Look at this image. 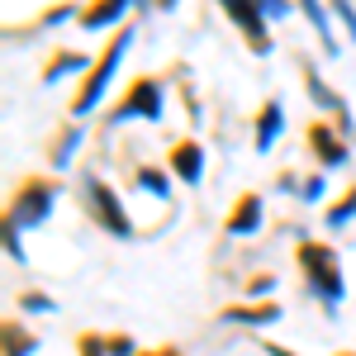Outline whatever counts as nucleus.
<instances>
[{
    "mask_svg": "<svg viewBox=\"0 0 356 356\" xmlns=\"http://www.w3.org/2000/svg\"><path fill=\"white\" fill-rule=\"evenodd\" d=\"M295 261H300V271H304L309 295L323 304L328 314H337V304L347 300V280H342V266H337V252L323 238H304L295 247Z\"/></svg>",
    "mask_w": 356,
    "mask_h": 356,
    "instance_id": "nucleus-1",
    "label": "nucleus"
},
{
    "mask_svg": "<svg viewBox=\"0 0 356 356\" xmlns=\"http://www.w3.org/2000/svg\"><path fill=\"white\" fill-rule=\"evenodd\" d=\"M57 195H62V186L53 176H24L5 204V233H29V228L48 223L57 209Z\"/></svg>",
    "mask_w": 356,
    "mask_h": 356,
    "instance_id": "nucleus-2",
    "label": "nucleus"
},
{
    "mask_svg": "<svg viewBox=\"0 0 356 356\" xmlns=\"http://www.w3.org/2000/svg\"><path fill=\"white\" fill-rule=\"evenodd\" d=\"M129 43H134V24H124L119 33H114L110 43H105V53H100V62L90 67V76L81 81V90L72 95V119H86V114L95 110L100 100H105V90H110L114 72H119V62H124V53H129Z\"/></svg>",
    "mask_w": 356,
    "mask_h": 356,
    "instance_id": "nucleus-3",
    "label": "nucleus"
},
{
    "mask_svg": "<svg viewBox=\"0 0 356 356\" xmlns=\"http://www.w3.org/2000/svg\"><path fill=\"white\" fill-rule=\"evenodd\" d=\"M81 204H86V214L95 219V228H105L110 238H119V243L134 238V219H129L124 200H119V195L110 191V181H100L95 171L81 176Z\"/></svg>",
    "mask_w": 356,
    "mask_h": 356,
    "instance_id": "nucleus-4",
    "label": "nucleus"
},
{
    "mask_svg": "<svg viewBox=\"0 0 356 356\" xmlns=\"http://www.w3.org/2000/svg\"><path fill=\"white\" fill-rule=\"evenodd\" d=\"M166 114V90H162V76H134L124 86V95L110 105V129L129 124V119H143V124H157Z\"/></svg>",
    "mask_w": 356,
    "mask_h": 356,
    "instance_id": "nucleus-5",
    "label": "nucleus"
},
{
    "mask_svg": "<svg viewBox=\"0 0 356 356\" xmlns=\"http://www.w3.org/2000/svg\"><path fill=\"white\" fill-rule=\"evenodd\" d=\"M309 147H314V157H318V171H337V166L352 162L347 138L337 134V124H328V119H314V124H309Z\"/></svg>",
    "mask_w": 356,
    "mask_h": 356,
    "instance_id": "nucleus-6",
    "label": "nucleus"
},
{
    "mask_svg": "<svg viewBox=\"0 0 356 356\" xmlns=\"http://www.w3.org/2000/svg\"><path fill=\"white\" fill-rule=\"evenodd\" d=\"M223 15L238 24V33L247 38V48L257 57L271 53V29H266V19H261V5H243V0H223Z\"/></svg>",
    "mask_w": 356,
    "mask_h": 356,
    "instance_id": "nucleus-7",
    "label": "nucleus"
},
{
    "mask_svg": "<svg viewBox=\"0 0 356 356\" xmlns=\"http://www.w3.org/2000/svg\"><path fill=\"white\" fill-rule=\"evenodd\" d=\"M166 171H171L176 181H186V186H200V181H204V147H200L195 138L171 143V152H166Z\"/></svg>",
    "mask_w": 356,
    "mask_h": 356,
    "instance_id": "nucleus-8",
    "label": "nucleus"
},
{
    "mask_svg": "<svg viewBox=\"0 0 356 356\" xmlns=\"http://www.w3.org/2000/svg\"><path fill=\"white\" fill-rule=\"evenodd\" d=\"M261 219H266V204H261V195H238V204L228 209V219H223V233L228 238H252V233H261Z\"/></svg>",
    "mask_w": 356,
    "mask_h": 356,
    "instance_id": "nucleus-9",
    "label": "nucleus"
},
{
    "mask_svg": "<svg viewBox=\"0 0 356 356\" xmlns=\"http://www.w3.org/2000/svg\"><path fill=\"white\" fill-rule=\"evenodd\" d=\"M280 304L261 300V304H228L223 309V323H247V328H266V323H280Z\"/></svg>",
    "mask_w": 356,
    "mask_h": 356,
    "instance_id": "nucleus-10",
    "label": "nucleus"
},
{
    "mask_svg": "<svg viewBox=\"0 0 356 356\" xmlns=\"http://www.w3.org/2000/svg\"><path fill=\"white\" fill-rule=\"evenodd\" d=\"M280 129H285V105H280V100H266V105L257 110V152H271Z\"/></svg>",
    "mask_w": 356,
    "mask_h": 356,
    "instance_id": "nucleus-11",
    "label": "nucleus"
},
{
    "mask_svg": "<svg viewBox=\"0 0 356 356\" xmlns=\"http://www.w3.org/2000/svg\"><path fill=\"white\" fill-rule=\"evenodd\" d=\"M129 15V0H105V5H90V10H76V24L81 29H110V24H124Z\"/></svg>",
    "mask_w": 356,
    "mask_h": 356,
    "instance_id": "nucleus-12",
    "label": "nucleus"
},
{
    "mask_svg": "<svg viewBox=\"0 0 356 356\" xmlns=\"http://www.w3.org/2000/svg\"><path fill=\"white\" fill-rule=\"evenodd\" d=\"M134 186L152 200H171V171H157V166H134Z\"/></svg>",
    "mask_w": 356,
    "mask_h": 356,
    "instance_id": "nucleus-13",
    "label": "nucleus"
},
{
    "mask_svg": "<svg viewBox=\"0 0 356 356\" xmlns=\"http://www.w3.org/2000/svg\"><path fill=\"white\" fill-rule=\"evenodd\" d=\"M86 67H90V57H86V53H57L53 62L43 67V81L53 86L57 76H72V72H86Z\"/></svg>",
    "mask_w": 356,
    "mask_h": 356,
    "instance_id": "nucleus-14",
    "label": "nucleus"
},
{
    "mask_svg": "<svg viewBox=\"0 0 356 356\" xmlns=\"http://www.w3.org/2000/svg\"><path fill=\"white\" fill-rule=\"evenodd\" d=\"M300 10H304V19H309V24L318 29V38H323L328 57H337V43H332V24H328V10H323V5H314V0H304Z\"/></svg>",
    "mask_w": 356,
    "mask_h": 356,
    "instance_id": "nucleus-15",
    "label": "nucleus"
},
{
    "mask_svg": "<svg viewBox=\"0 0 356 356\" xmlns=\"http://www.w3.org/2000/svg\"><path fill=\"white\" fill-rule=\"evenodd\" d=\"M33 347H38V337L24 332L15 318H10V323H5V356H33Z\"/></svg>",
    "mask_w": 356,
    "mask_h": 356,
    "instance_id": "nucleus-16",
    "label": "nucleus"
},
{
    "mask_svg": "<svg viewBox=\"0 0 356 356\" xmlns=\"http://www.w3.org/2000/svg\"><path fill=\"white\" fill-rule=\"evenodd\" d=\"M81 138H86V129H81V124H72V129L53 143V166H57V171H62V166H72V152H76V143H81Z\"/></svg>",
    "mask_w": 356,
    "mask_h": 356,
    "instance_id": "nucleus-17",
    "label": "nucleus"
},
{
    "mask_svg": "<svg viewBox=\"0 0 356 356\" xmlns=\"http://www.w3.org/2000/svg\"><path fill=\"white\" fill-rule=\"evenodd\" d=\"M356 219V186L347 195H342V200H337V204H332L328 209V228H347V223Z\"/></svg>",
    "mask_w": 356,
    "mask_h": 356,
    "instance_id": "nucleus-18",
    "label": "nucleus"
},
{
    "mask_svg": "<svg viewBox=\"0 0 356 356\" xmlns=\"http://www.w3.org/2000/svg\"><path fill=\"white\" fill-rule=\"evenodd\" d=\"M19 309H24V314H53L57 300L43 295V290H24V295H19Z\"/></svg>",
    "mask_w": 356,
    "mask_h": 356,
    "instance_id": "nucleus-19",
    "label": "nucleus"
},
{
    "mask_svg": "<svg viewBox=\"0 0 356 356\" xmlns=\"http://www.w3.org/2000/svg\"><path fill=\"white\" fill-rule=\"evenodd\" d=\"M323 195H328V171H314V176L300 186V200H304V204H318Z\"/></svg>",
    "mask_w": 356,
    "mask_h": 356,
    "instance_id": "nucleus-20",
    "label": "nucleus"
},
{
    "mask_svg": "<svg viewBox=\"0 0 356 356\" xmlns=\"http://www.w3.org/2000/svg\"><path fill=\"white\" fill-rule=\"evenodd\" d=\"M76 356H110V337H100V332H81V337H76Z\"/></svg>",
    "mask_w": 356,
    "mask_h": 356,
    "instance_id": "nucleus-21",
    "label": "nucleus"
},
{
    "mask_svg": "<svg viewBox=\"0 0 356 356\" xmlns=\"http://www.w3.org/2000/svg\"><path fill=\"white\" fill-rule=\"evenodd\" d=\"M257 5H261V19L266 24H280V19L295 15V5H285V0H257Z\"/></svg>",
    "mask_w": 356,
    "mask_h": 356,
    "instance_id": "nucleus-22",
    "label": "nucleus"
},
{
    "mask_svg": "<svg viewBox=\"0 0 356 356\" xmlns=\"http://www.w3.org/2000/svg\"><path fill=\"white\" fill-rule=\"evenodd\" d=\"M110 356H138V342L129 337V332H114L110 337Z\"/></svg>",
    "mask_w": 356,
    "mask_h": 356,
    "instance_id": "nucleus-23",
    "label": "nucleus"
},
{
    "mask_svg": "<svg viewBox=\"0 0 356 356\" xmlns=\"http://www.w3.org/2000/svg\"><path fill=\"white\" fill-rule=\"evenodd\" d=\"M332 15L342 19V29H347V38L356 43V10H352V5H342V0H337V5H332Z\"/></svg>",
    "mask_w": 356,
    "mask_h": 356,
    "instance_id": "nucleus-24",
    "label": "nucleus"
},
{
    "mask_svg": "<svg viewBox=\"0 0 356 356\" xmlns=\"http://www.w3.org/2000/svg\"><path fill=\"white\" fill-rule=\"evenodd\" d=\"M275 285V275H257V280H252V285H247V295H266V290H271Z\"/></svg>",
    "mask_w": 356,
    "mask_h": 356,
    "instance_id": "nucleus-25",
    "label": "nucleus"
},
{
    "mask_svg": "<svg viewBox=\"0 0 356 356\" xmlns=\"http://www.w3.org/2000/svg\"><path fill=\"white\" fill-rule=\"evenodd\" d=\"M138 356H186L181 347H157V352H138Z\"/></svg>",
    "mask_w": 356,
    "mask_h": 356,
    "instance_id": "nucleus-26",
    "label": "nucleus"
},
{
    "mask_svg": "<svg viewBox=\"0 0 356 356\" xmlns=\"http://www.w3.org/2000/svg\"><path fill=\"white\" fill-rule=\"evenodd\" d=\"M261 352L266 356H295V352H285V347H275V342H261Z\"/></svg>",
    "mask_w": 356,
    "mask_h": 356,
    "instance_id": "nucleus-27",
    "label": "nucleus"
},
{
    "mask_svg": "<svg viewBox=\"0 0 356 356\" xmlns=\"http://www.w3.org/2000/svg\"><path fill=\"white\" fill-rule=\"evenodd\" d=\"M332 356H356V352H332Z\"/></svg>",
    "mask_w": 356,
    "mask_h": 356,
    "instance_id": "nucleus-28",
    "label": "nucleus"
}]
</instances>
